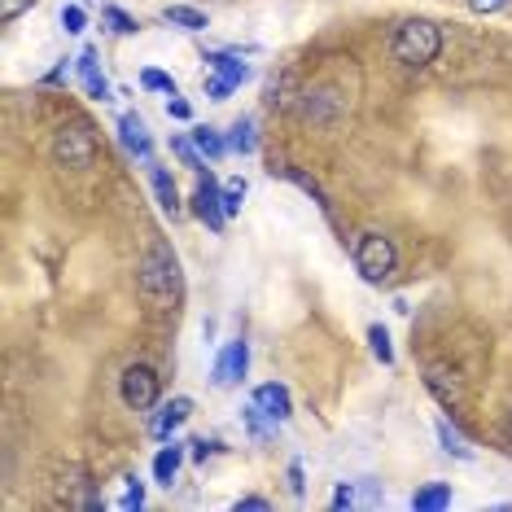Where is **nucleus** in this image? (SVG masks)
I'll list each match as a JSON object with an SVG mask.
<instances>
[{
	"instance_id": "412c9836",
	"label": "nucleus",
	"mask_w": 512,
	"mask_h": 512,
	"mask_svg": "<svg viewBox=\"0 0 512 512\" xmlns=\"http://www.w3.org/2000/svg\"><path fill=\"white\" fill-rule=\"evenodd\" d=\"M228 149H237V154H254L259 149V141H254V119H237L228 127Z\"/></svg>"
},
{
	"instance_id": "c9c22d12",
	"label": "nucleus",
	"mask_w": 512,
	"mask_h": 512,
	"mask_svg": "<svg viewBox=\"0 0 512 512\" xmlns=\"http://www.w3.org/2000/svg\"><path fill=\"white\" fill-rule=\"evenodd\" d=\"M237 508H250V512H267L272 504H267L263 495H246V499H237Z\"/></svg>"
},
{
	"instance_id": "bb28decb",
	"label": "nucleus",
	"mask_w": 512,
	"mask_h": 512,
	"mask_svg": "<svg viewBox=\"0 0 512 512\" xmlns=\"http://www.w3.org/2000/svg\"><path fill=\"white\" fill-rule=\"evenodd\" d=\"M171 154H176V158L184 162V167L202 171V149H197L193 141H180V136H176V141H171Z\"/></svg>"
},
{
	"instance_id": "473e14b6",
	"label": "nucleus",
	"mask_w": 512,
	"mask_h": 512,
	"mask_svg": "<svg viewBox=\"0 0 512 512\" xmlns=\"http://www.w3.org/2000/svg\"><path fill=\"white\" fill-rule=\"evenodd\" d=\"M508 0H469V9L473 14H482V18H491V14H499V9H504Z\"/></svg>"
},
{
	"instance_id": "7ed1b4c3",
	"label": "nucleus",
	"mask_w": 512,
	"mask_h": 512,
	"mask_svg": "<svg viewBox=\"0 0 512 512\" xmlns=\"http://www.w3.org/2000/svg\"><path fill=\"white\" fill-rule=\"evenodd\" d=\"M394 263H399V254H394V241L386 232H364V237L355 241V272L364 276L368 285H386Z\"/></svg>"
},
{
	"instance_id": "4468645a",
	"label": "nucleus",
	"mask_w": 512,
	"mask_h": 512,
	"mask_svg": "<svg viewBox=\"0 0 512 512\" xmlns=\"http://www.w3.org/2000/svg\"><path fill=\"white\" fill-rule=\"evenodd\" d=\"M180 464H184V442L176 438H167V447L154 456V482L158 486H171L180 477Z\"/></svg>"
},
{
	"instance_id": "2f4dec72",
	"label": "nucleus",
	"mask_w": 512,
	"mask_h": 512,
	"mask_svg": "<svg viewBox=\"0 0 512 512\" xmlns=\"http://www.w3.org/2000/svg\"><path fill=\"white\" fill-rule=\"evenodd\" d=\"M167 114H171V119H180V123H189L193 119V106L176 92V97H167Z\"/></svg>"
},
{
	"instance_id": "1a4fd4ad",
	"label": "nucleus",
	"mask_w": 512,
	"mask_h": 512,
	"mask_svg": "<svg viewBox=\"0 0 512 512\" xmlns=\"http://www.w3.org/2000/svg\"><path fill=\"white\" fill-rule=\"evenodd\" d=\"M189 416H193V399H189V394H176V399H171V403H162L158 412L149 416V434L167 442V438L176 434V429H180L184 421H189Z\"/></svg>"
},
{
	"instance_id": "b1692460",
	"label": "nucleus",
	"mask_w": 512,
	"mask_h": 512,
	"mask_svg": "<svg viewBox=\"0 0 512 512\" xmlns=\"http://www.w3.org/2000/svg\"><path fill=\"white\" fill-rule=\"evenodd\" d=\"M438 442H442V451H447V456H456V460H473V451L464 447V438H460L447 421H438Z\"/></svg>"
},
{
	"instance_id": "39448f33",
	"label": "nucleus",
	"mask_w": 512,
	"mask_h": 512,
	"mask_svg": "<svg viewBox=\"0 0 512 512\" xmlns=\"http://www.w3.org/2000/svg\"><path fill=\"white\" fill-rule=\"evenodd\" d=\"M158 390H162V381H158V372L149 364L123 368L119 394H123V403L132 407V412H154V407H158Z\"/></svg>"
},
{
	"instance_id": "0eeeda50",
	"label": "nucleus",
	"mask_w": 512,
	"mask_h": 512,
	"mask_svg": "<svg viewBox=\"0 0 512 512\" xmlns=\"http://www.w3.org/2000/svg\"><path fill=\"white\" fill-rule=\"evenodd\" d=\"M246 372H250V346H246V337H237V342H228L224 351H219L215 368H211V381L228 390V386H241Z\"/></svg>"
},
{
	"instance_id": "c756f323",
	"label": "nucleus",
	"mask_w": 512,
	"mask_h": 512,
	"mask_svg": "<svg viewBox=\"0 0 512 512\" xmlns=\"http://www.w3.org/2000/svg\"><path fill=\"white\" fill-rule=\"evenodd\" d=\"M219 451H224V447H219V442H206V438H193V442H189V456H193L197 464H206L211 456H219Z\"/></svg>"
},
{
	"instance_id": "4c0bfd02",
	"label": "nucleus",
	"mask_w": 512,
	"mask_h": 512,
	"mask_svg": "<svg viewBox=\"0 0 512 512\" xmlns=\"http://www.w3.org/2000/svg\"><path fill=\"white\" fill-rule=\"evenodd\" d=\"M504 429H508V438H512V416H508V425H504Z\"/></svg>"
},
{
	"instance_id": "9b49d317",
	"label": "nucleus",
	"mask_w": 512,
	"mask_h": 512,
	"mask_svg": "<svg viewBox=\"0 0 512 512\" xmlns=\"http://www.w3.org/2000/svg\"><path fill=\"white\" fill-rule=\"evenodd\" d=\"M119 141H123L127 154H136L145 167L154 162V149H149V127H145L141 114H123V119H119Z\"/></svg>"
},
{
	"instance_id": "ddd939ff",
	"label": "nucleus",
	"mask_w": 512,
	"mask_h": 512,
	"mask_svg": "<svg viewBox=\"0 0 512 512\" xmlns=\"http://www.w3.org/2000/svg\"><path fill=\"white\" fill-rule=\"evenodd\" d=\"M110 508H119V512H136V508H145V482L136 473H119L114 477V495L106 499Z\"/></svg>"
},
{
	"instance_id": "a211bd4d",
	"label": "nucleus",
	"mask_w": 512,
	"mask_h": 512,
	"mask_svg": "<svg viewBox=\"0 0 512 512\" xmlns=\"http://www.w3.org/2000/svg\"><path fill=\"white\" fill-rule=\"evenodd\" d=\"M162 18H167L171 27H184V31H206V27H211L202 9H193V5H167V9H162Z\"/></svg>"
},
{
	"instance_id": "f8f14e48",
	"label": "nucleus",
	"mask_w": 512,
	"mask_h": 512,
	"mask_svg": "<svg viewBox=\"0 0 512 512\" xmlns=\"http://www.w3.org/2000/svg\"><path fill=\"white\" fill-rule=\"evenodd\" d=\"M75 71H79V79H84V92L92 101H110L114 97V88H110V79L101 75V66H97V49H84L75 57Z\"/></svg>"
},
{
	"instance_id": "dca6fc26",
	"label": "nucleus",
	"mask_w": 512,
	"mask_h": 512,
	"mask_svg": "<svg viewBox=\"0 0 512 512\" xmlns=\"http://www.w3.org/2000/svg\"><path fill=\"white\" fill-rule=\"evenodd\" d=\"M149 180H154V193H158V206H162V215H171L176 219L184 206H180V189H176V180L167 176V171L158 167V162H149Z\"/></svg>"
},
{
	"instance_id": "423d86ee",
	"label": "nucleus",
	"mask_w": 512,
	"mask_h": 512,
	"mask_svg": "<svg viewBox=\"0 0 512 512\" xmlns=\"http://www.w3.org/2000/svg\"><path fill=\"white\" fill-rule=\"evenodd\" d=\"M202 62L215 71V79L206 84V97H211V101H228L232 92L250 79V66L241 62V57H232V53H206Z\"/></svg>"
},
{
	"instance_id": "6ab92c4d",
	"label": "nucleus",
	"mask_w": 512,
	"mask_h": 512,
	"mask_svg": "<svg viewBox=\"0 0 512 512\" xmlns=\"http://www.w3.org/2000/svg\"><path fill=\"white\" fill-rule=\"evenodd\" d=\"M294 84H298L294 71H285L281 79H272V88H267V106H272V110H289V106H294Z\"/></svg>"
},
{
	"instance_id": "5701e85b",
	"label": "nucleus",
	"mask_w": 512,
	"mask_h": 512,
	"mask_svg": "<svg viewBox=\"0 0 512 512\" xmlns=\"http://www.w3.org/2000/svg\"><path fill=\"white\" fill-rule=\"evenodd\" d=\"M281 176H289V180H294L302 193H311V197H316V206H320V211L333 219V202H329V197H324V189H320L316 180H311V176H302V171H294V167H281Z\"/></svg>"
},
{
	"instance_id": "20e7f679",
	"label": "nucleus",
	"mask_w": 512,
	"mask_h": 512,
	"mask_svg": "<svg viewBox=\"0 0 512 512\" xmlns=\"http://www.w3.org/2000/svg\"><path fill=\"white\" fill-rule=\"evenodd\" d=\"M53 158L62 162V167H92V158H97V127L92 123H66L62 132L53 136Z\"/></svg>"
},
{
	"instance_id": "6e6552de",
	"label": "nucleus",
	"mask_w": 512,
	"mask_h": 512,
	"mask_svg": "<svg viewBox=\"0 0 512 512\" xmlns=\"http://www.w3.org/2000/svg\"><path fill=\"white\" fill-rule=\"evenodd\" d=\"M193 215L197 219H202V224L206 228H224V189H219V184H215V176H202V180H197V189H193Z\"/></svg>"
},
{
	"instance_id": "72a5a7b5",
	"label": "nucleus",
	"mask_w": 512,
	"mask_h": 512,
	"mask_svg": "<svg viewBox=\"0 0 512 512\" xmlns=\"http://www.w3.org/2000/svg\"><path fill=\"white\" fill-rule=\"evenodd\" d=\"M289 491H294L298 499H302V495H307V482H302V464H298V460H294V464H289Z\"/></svg>"
},
{
	"instance_id": "aec40b11",
	"label": "nucleus",
	"mask_w": 512,
	"mask_h": 512,
	"mask_svg": "<svg viewBox=\"0 0 512 512\" xmlns=\"http://www.w3.org/2000/svg\"><path fill=\"white\" fill-rule=\"evenodd\" d=\"M193 145H197V149H202V154H206V158H211V162L228 154V136H219V132H215V127H193Z\"/></svg>"
},
{
	"instance_id": "f03ea898",
	"label": "nucleus",
	"mask_w": 512,
	"mask_h": 512,
	"mask_svg": "<svg viewBox=\"0 0 512 512\" xmlns=\"http://www.w3.org/2000/svg\"><path fill=\"white\" fill-rule=\"evenodd\" d=\"M136 289H141L145 302H154V307H167V302H176L180 294V267H176V254L171 250H149L141 267H136Z\"/></svg>"
},
{
	"instance_id": "4be33fe9",
	"label": "nucleus",
	"mask_w": 512,
	"mask_h": 512,
	"mask_svg": "<svg viewBox=\"0 0 512 512\" xmlns=\"http://www.w3.org/2000/svg\"><path fill=\"white\" fill-rule=\"evenodd\" d=\"M101 18L110 22L114 36H136V31H141V22L127 14V9H119V5H101Z\"/></svg>"
},
{
	"instance_id": "2eb2a0df",
	"label": "nucleus",
	"mask_w": 512,
	"mask_h": 512,
	"mask_svg": "<svg viewBox=\"0 0 512 512\" xmlns=\"http://www.w3.org/2000/svg\"><path fill=\"white\" fill-rule=\"evenodd\" d=\"M425 386L438 394L442 407H460L464 403V386L456 381V372H447V368H429L425 372Z\"/></svg>"
},
{
	"instance_id": "a878e982",
	"label": "nucleus",
	"mask_w": 512,
	"mask_h": 512,
	"mask_svg": "<svg viewBox=\"0 0 512 512\" xmlns=\"http://www.w3.org/2000/svg\"><path fill=\"white\" fill-rule=\"evenodd\" d=\"M141 84H145L149 92H167V97H176V79H171L167 71H154V66H149V71H141Z\"/></svg>"
},
{
	"instance_id": "7c9ffc66",
	"label": "nucleus",
	"mask_w": 512,
	"mask_h": 512,
	"mask_svg": "<svg viewBox=\"0 0 512 512\" xmlns=\"http://www.w3.org/2000/svg\"><path fill=\"white\" fill-rule=\"evenodd\" d=\"M36 0H0V22H18Z\"/></svg>"
},
{
	"instance_id": "393cba45",
	"label": "nucleus",
	"mask_w": 512,
	"mask_h": 512,
	"mask_svg": "<svg viewBox=\"0 0 512 512\" xmlns=\"http://www.w3.org/2000/svg\"><path fill=\"white\" fill-rule=\"evenodd\" d=\"M368 346H372V355L381 359V364H394V346H390V333H386V324H372L368 329Z\"/></svg>"
},
{
	"instance_id": "f3484780",
	"label": "nucleus",
	"mask_w": 512,
	"mask_h": 512,
	"mask_svg": "<svg viewBox=\"0 0 512 512\" xmlns=\"http://www.w3.org/2000/svg\"><path fill=\"white\" fill-rule=\"evenodd\" d=\"M412 508L416 512H438V508H451V486L447 482H429L412 495Z\"/></svg>"
},
{
	"instance_id": "f704fd0d",
	"label": "nucleus",
	"mask_w": 512,
	"mask_h": 512,
	"mask_svg": "<svg viewBox=\"0 0 512 512\" xmlns=\"http://www.w3.org/2000/svg\"><path fill=\"white\" fill-rule=\"evenodd\" d=\"M351 504H355V491H351V486H337V491H333V508L342 512V508H351Z\"/></svg>"
},
{
	"instance_id": "9d476101",
	"label": "nucleus",
	"mask_w": 512,
	"mask_h": 512,
	"mask_svg": "<svg viewBox=\"0 0 512 512\" xmlns=\"http://www.w3.org/2000/svg\"><path fill=\"white\" fill-rule=\"evenodd\" d=\"M250 403L259 407V412H263L272 425H281V421H289V416H294V399H289V390L281 386V381H267V386H259Z\"/></svg>"
},
{
	"instance_id": "f257e3e1",
	"label": "nucleus",
	"mask_w": 512,
	"mask_h": 512,
	"mask_svg": "<svg viewBox=\"0 0 512 512\" xmlns=\"http://www.w3.org/2000/svg\"><path fill=\"white\" fill-rule=\"evenodd\" d=\"M390 53H394V62H403V66H429L434 57L442 53V31H438V22L434 18H403L399 27H394V36H390Z\"/></svg>"
},
{
	"instance_id": "e433bc0d",
	"label": "nucleus",
	"mask_w": 512,
	"mask_h": 512,
	"mask_svg": "<svg viewBox=\"0 0 512 512\" xmlns=\"http://www.w3.org/2000/svg\"><path fill=\"white\" fill-rule=\"evenodd\" d=\"M62 79H66V62H62V66H53V71L44 75V84H62Z\"/></svg>"
},
{
	"instance_id": "c85d7f7f",
	"label": "nucleus",
	"mask_w": 512,
	"mask_h": 512,
	"mask_svg": "<svg viewBox=\"0 0 512 512\" xmlns=\"http://www.w3.org/2000/svg\"><path fill=\"white\" fill-rule=\"evenodd\" d=\"M62 27L71 31V36H79V31L88 27V9L84 5H62Z\"/></svg>"
},
{
	"instance_id": "cd10ccee",
	"label": "nucleus",
	"mask_w": 512,
	"mask_h": 512,
	"mask_svg": "<svg viewBox=\"0 0 512 512\" xmlns=\"http://www.w3.org/2000/svg\"><path fill=\"white\" fill-rule=\"evenodd\" d=\"M241 202H246V180H232L224 189V215H241Z\"/></svg>"
}]
</instances>
